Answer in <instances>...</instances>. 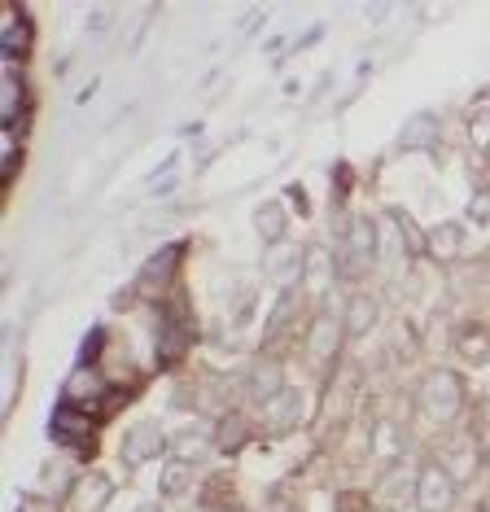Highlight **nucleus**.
Wrapping results in <instances>:
<instances>
[{"mask_svg": "<svg viewBox=\"0 0 490 512\" xmlns=\"http://www.w3.org/2000/svg\"><path fill=\"white\" fill-rule=\"evenodd\" d=\"M342 246H337V272H342V281H368V272L377 267L381 259V224L368 215H350V228L346 237H337Z\"/></svg>", "mask_w": 490, "mask_h": 512, "instance_id": "f257e3e1", "label": "nucleus"}, {"mask_svg": "<svg viewBox=\"0 0 490 512\" xmlns=\"http://www.w3.org/2000/svg\"><path fill=\"white\" fill-rule=\"evenodd\" d=\"M416 403L434 425H451L464 412V377L455 368H429L420 377Z\"/></svg>", "mask_w": 490, "mask_h": 512, "instance_id": "f03ea898", "label": "nucleus"}, {"mask_svg": "<svg viewBox=\"0 0 490 512\" xmlns=\"http://www.w3.org/2000/svg\"><path fill=\"white\" fill-rule=\"evenodd\" d=\"M455 495H460V486H455V477L442 469L438 456H425L416 464V495H412L416 512H451Z\"/></svg>", "mask_w": 490, "mask_h": 512, "instance_id": "7ed1b4c3", "label": "nucleus"}, {"mask_svg": "<svg viewBox=\"0 0 490 512\" xmlns=\"http://www.w3.org/2000/svg\"><path fill=\"white\" fill-rule=\"evenodd\" d=\"M302 267H307V246L298 241H276V246H263V259H259V272L263 281L280 289V294H294L302 285Z\"/></svg>", "mask_w": 490, "mask_h": 512, "instance_id": "20e7f679", "label": "nucleus"}, {"mask_svg": "<svg viewBox=\"0 0 490 512\" xmlns=\"http://www.w3.org/2000/svg\"><path fill=\"white\" fill-rule=\"evenodd\" d=\"M438 460H442V469H447L455 477V486H469L477 473H482V464H486V451H482V438L473 434V429H460L455 438H447L438 447Z\"/></svg>", "mask_w": 490, "mask_h": 512, "instance_id": "39448f33", "label": "nucleus"}, {"mask_svg": "<svg viewBox=\"0 0 490 512\" xmlns=\"http://www.w3.org/2000/svg\"><path fill=\"white\" fill-rule=\"evenodd\" d=\"M346 342H350V337H346L342 311H315V320L307 324V355H311V364L333 368L337 359H342Z\"/></svg>", "mask_w": 490, "mask_h": 512, "instance_id": "423d86ee", "label": "nucleus"}, {"mask_svg": "<svg viewBox=\"0 0 490 512\" xmlns=\"http://www.w3.org/2000/svg\"><path fill=\"white\" fill-rule=\"evenodd\" d=\"M114 495H119V486H114V477L105 469H84L75 477V486L66 491L62 508L66 512H105L114 504Z\"/></svg>", "mask_w": 490, "mask_h": 512, "instance_id": "0eeeda50", "label": "nucleus"}, {"mask_svg": "<svg viewBox=\"0 0 490 512\" xmlns=\"http://www.w3.org/2000/svg\"><path fill=\"white\" fill-rule=\"evenodd\" d=\"M302 416H307V394H302L298 386H285L276 399H267L259 407V421H263V434L267 438L294 434V429L302 425Z\"/></svg>", "mask_w": 490, "mask_h": 512, "instance_id": "6e6552de", "label": "nucleus"}, {"mask_svg": "<svg viewBox=\"0 0 490 512\" xmlns=\"http://www.w3.org/2000/svg\"><path fill=\"white\" fill-rule=\"evenodd\" d=\"M119 451H123V460L136 469V464H149V460H158V456H171V438H167V429H162V421L145 416V421L127 425Z\"/></svg>", "mask_w": 490, "mask_h": 512, "instance_id": "1a4fd4ad", "label": "nucleus"}, {"mask_svg": "<svg viewBox=\"0 0 490 512\" xmlns=\"http://www.w3.org/2000/svg\"><path fill=\"white\" fill-rule=\"evenodd\" d=\"M289 381H285V364H280L276 355H259L250 368H245V399L250 403H267V399H276L280 390H285Z\"/></svg>", "mask_w": 490, "mask_h": 512, "instance_id": "9d476101", "label": "nucleus"}, {"mask_svg": "<svg viewBox=\"0 0 490 512\" xmlns=\"http://www.w3.org/2000/svg\"><path fill=\"white\" fill-rule=\"evenodd\" d=\"M337 281H342V272H337V250H333V246H324V241L307 246V267H302V285H307L315 298H324Z\"/></svg>", "mask_w": 490, "mask_h": 512, "instance_id": "9b49d317", "label": "nucleus"}, {"mask_svg": "<svg viewBox=\"0 0 490 512\" xmlns=\"http://www.w3.org/2000/svg\"><path fill=\"white\" fill-rule=\"evenodd\" d=\"M342 320H346V337L350 342H364V337L381 324V298L368 294V289H355L342 307Z\"/></svg>", "mask_w": 490, "mask_h": 512, "instance_id": "f8f14e48", "label": "nucleus"}, {"mask_svg": "<svg viewBox=\"0 0 490 512\" xmlns=\"http://www.w3.org/2000/svg\"><path fill=\"white\" fill-rule=\"evenodd\" d=\"M215 456V429L210 425H189V429H175L171 434V460H184V464H202Z\"/></svg>", "mask_w": 490, "mask_h": 512, "instance_id": "ddd939ff", "label": "nucleus"}, {"mask_svg": "<svg viewBox=\"0 0 490 512\" xmlns=\"http://www.w3.org/2000/svg\"><path fill=\"white\" fill-rule=\"evenodd\" d=\"M451 346H455V355L464 359V364H490V324L482 320H464V324H455V337H451Z\"/></svg>", "mask_w": 490, "mask_h": 512, "instance_id": "4468645a", "label": "nucleus"}, {"mask_svg": "<svg viewBox=\"0 0 490 512\" xmlns=\"http://www.w3.org/2000/svg\"><path fill=\"white\" fill-rule=\"evenodd\" d=\"M210 429H215V451H219V456H241L245 442L254 438L250 421H245V412H237V407L219 412V421L210 425Z\"/></svg>", "mask_w": 490, "mask_h": 512, "instance_id": "2eb2a0df", "label": "nucleus"}, {"mask_svg": "<svg viewBox=\"0 0 490 512\" xmlns=\"http://www.w3.org/2000/svg\"><path fill=\"white\" fill-rule=\"evenodd\" d=\"M425 254L434 263H455L464 254V224H455V219L434 224L429 228V237H425Z\"/></svg>", "mask_w": 490, "mask_h": 512, "instance_id": "dca6fc26", "label": "nucleus"}, {"mask_svg": "<svg viewBox=\"0 0 490 512\" xmlns=\"http://www.w3.org/2000/svg\"><path fill=\"white\" fill-rule=\"evenodd\" d=\"M368 451L372 456H381V460H403V451H407V429L394 421V416H377L372 421V438H368Z\"/></svg>", "mask_w": 490, "mask_h": 512, "instance_id": "f3484780", "label": "nucleus"}, {"mask_svg": "<svg viewBox=\"0 0 490 512\" xmlns=\"http://www.w3.org/2000/svg\"><path fill=\"white\" fill-rule=\"evenodd\" d=\"M250 224H254V232H259L263 246L289 241V211H285V202H276V197H272V202H259V206H254Z\"/></svg>", "mask_w": 490, "mask_h": 512, "instance_id": "a211bd4d", "label": "nucleus"}, {"mask_svg": "<svg viewBox=\"0 0 490 512\" xmlns=\"http://www.w3.org/2000/svg\"><path fill=\"white\" fill-rule=\"evenodd\" d=\"M193 486H197V464H184V460H167V469H162L158 477V495L162 499H189L193 495Z\"/></svg>", "mask_w": 490, "mask_h": 512, "instance_id": "6ab92c4d", "label": "nucleus"}, {"mask_svg": "<svg viewBox=\"0 0 490 512\" xmlns=\"http://www.w3.org/2000/svg\"><path fill=\"white\" fill-rule=\"evenodd\" d=\"M385 224L394 228V237H399L403 254H425V237H429V232H420L416 219L407 215L403 206H390V211H385Z\"/></svg>", "mask_w": 490, "mask_h": 512, "instance_id": "aec40b11", "label": "nucleus"}, {"mask_svg": "<svg viewBox=\"0 0 490 512\" xmlns=\"http://www.w3.org/2000/svg\"><path fill=\"white\" fill-rule=\"evenodd\" d=\"M381 495L390 499H412L416 495V464L412 460H394L381 477Z\"/></svg>", "mask_w": 490, "mask_h": 512, "instance_id": "412c9836", "label": "nucleus"}, {"mask_svg": "<svg viewBox=\"0 0 490 512\" xmlns=\"http://www.w3.org/2000/svg\"><path fill=\"white\" fill-rule=\"evenodd\" d=\"M0 44H5L9 57H27V49H31V22L22 18L18 9H9V27H5V36H0Z\"/></svg>", "mask_w": 490, "mask_h": 512, "instance_id": "4be33fe9", "label": "nucleus"}, {"mask_svg": "<svg viewBox=\"0 0 490 512\" xmlns=\"http://www.w3.org/2000/svg\"><path fill=\"white\" fill-rule=\"evenodd\" d=\"M434 132H438V119H434V114H416V119H407V127L399 132V149L434 145Z\"/></svg>", "mask_w": 490, "mask_h": 512, "instance_id": "5701e85b", "label": "nucleus"}, {"mask_svg": "<svg viewBox=\"0 0 490 512\" xmlns=\"http://www.w3.org/2000/svg\"><path fill=\"white\" fill-rule=\"evenodd\" d=\"M469 145L477 154L490 158V110H473L469 114Z\"/></svg>", "mask_w": 490, "mask_h": 512, "instance_id": "b1692460", "label": "nucleus"}, {"mask_svg": "<svg viewBox=\"0 0 490 512\" xmlns=\"http://www.w3.org/2000/svg\"><path fill=\"white\" fill-rule=\"evenodd\" d=\"M333 512H377V508L368 504L364 491H342V495L333 499Z\"/></svg>", "mask_w": 490, "mask_h": 512, "instance_id": "393cba45", "label": "nucleus"}, {"mask_svg": "<svg viewBox=\"0 0 490 512\" xmlns=\"http://www.w3.org/2000/svg\"><path fill=\"white\" fill-rule=\"evenodd\" d=\"M469 219H473V224H490V189H473V197H469Z\"/></svg>", "mask_w": 490, "mask_h": 512, "instance_id": "a878e982", "label": "nucleus"}, {"mask_svg": "<svg viewBox=\"0 0 490 512\" xmlns=\"http://www.w3.org/2000/svg\"><path fill=\"white\" fill-rule=\"evenodd\" d=\"M18 512H66L62 499H49V495H22Z\"/></svg>", "mask_w": 490, "mask_h": 512, "instance_id": "bb28decb", "label": "nucleus"}, {"mask_svg": "<svg viewBox=\"0 0 490 512\" xmlns=\"http://www.w3.org/2000/svg\"><path fill=\"white\" fill-rule=\"evenodd\" d=\"M132 512H162V508H158V504H136Z\"/></svg>", "mask_w": 490, "mask_h": 512, "instance_id": "cd10ccee", "label": "nucleus"}, {"mask_svg": "<svg viewBox=\"0 0 490 512\" xmlns=\"http://www.w3.org/2000/svg\"><path fill=\"white\" fill-rule=\"evenodd\" d=\"M237 512H254V508H237Z\"/></svg>", "mask_w": 490, "mask_h": 512, "instance_id": "c85d7f7f", "label": "nucleus"}, {"mask_svg": "<svg viewBox=\"0 0 490 512\" xmlns=\"http://www.w3.org/2000/svg\"><path fill=\"white\" fill-rule=\"evenodd\" d=\"M385 512H390V508H385Z\"/></svg>", "mask_w": 490, "mask_h": 512, "instance_id": "c756f323", "label": "nucleus"}]
</instances>
